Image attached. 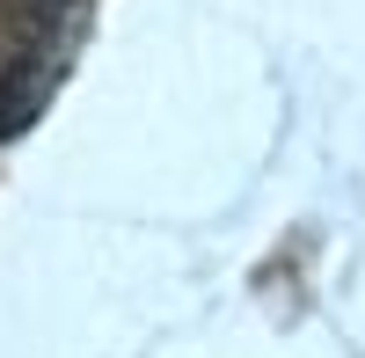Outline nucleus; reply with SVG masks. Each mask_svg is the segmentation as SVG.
I'll return each mask as SVG.
<instances>
[{
	"label": "nucleus",
	"mask_w": 365,
	"mask_h": 358,
	"mask_svg": "<svg viewBox=\"0 0 365 358\" xmlns=\"http://www.w3.org/2000/svg\"><path fill=\"white\" fill-rule=\"evenodd\" d=\"M88 0H0V139L29 132L73 66Z\"/></svg>",
	"instance_id": "nucleus-1"
}]
</instances>
